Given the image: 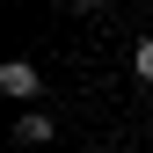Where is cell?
<instances>
[{"label": "cell", "mask_w": 153, "mask_h": 153, "mask_svg": "<svg viewBox=\"0 0 153 153\" xmlns=\"http://www.w3.org/2000/svg\"><path fill=\"white\" fill-rule=\"evenodd\" d=\"M0 95H15V102H36V95H44V73H36L29 59H7V66H0Z\"/></svg>", "instance_id": "cell-1"}, {"label": "cell", "mask_w": 153, "mask_h": 153, "mask_svg": "<svg viewBox=\"0 0 153 153\" xmlns=\"http://www.w3.org/2000/svg\"><path fill=\"white\" fill-rule=\"evenodd\" d=\"M73 7H102V0H73Z\"/></svg>", "instance_id": "cell-4"}, {"label": "cell", "mask_w": 153, "mask_h": 153, "mask_svg": "<svg viewBox=\"0 0 153 153\" xmlns=\"http://www.w3.org/2000/svg\"><path fill=\"white\" fill-rule=\"evenodd\" d=\"M131 73H139V80L153 88V36H146V44H139V51H131Z\"/></svg>", "instance_id": "cell-3"}, {"label": "cell", "mask_w": 153, "mask_h": 153, "mask_svg": "<svg viewBox=\"0 0 153 153\" xmlns=\"http://www.w3.org/2000/svg\"><path fill=\"white\" fill-rule=\"evenodd\" d=\"M15 146H51V117H44V109H22V124H15Z\"/></svg>", "instance_id": "cell-2"}]
</instances>
